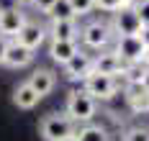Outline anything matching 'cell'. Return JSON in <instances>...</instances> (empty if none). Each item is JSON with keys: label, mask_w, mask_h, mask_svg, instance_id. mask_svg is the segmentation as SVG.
Listing matches in <instances>:
<instances>
[{"label": "cell", "mask_w": 149, "mask_h": 141, "mask_svg": "<svg viewBox=\"0 0 149 141\" xmlns=\"http://www.w3.org/2000/svg\"><path fill=\"white\" fill-rule=\"evenodd\" d=\"M39 100H41V97H39V93L29 85V79H26V82H21V85L13 90V105H15V108H21V110L36 108V105H39Z\"/></svg>", "instance_id": "cell-14"}, {"label": "cell", "mask_w": 149, "mask_h": 141, "mask_svg": "<svg viewBox=\"0 0 149 141\" xmlns=\"http://www.w3.org/2000/svg\"><path fill=\"white\" fill-rule=\"evenodd\" d=\"M136 36H139V39L144 41V46H149V26H141V31L136 33Z\"/></svg>", "instance_id": "cell-25"}, {"label": "cell", "mask_w": 149, "mask_h": 141, "mask_svg": "<svg viewBox=\"0 0 149 141\" xmlns=\"http://www.w3.org/2000/svg\"><path fill=\"white\" fill-rule=\"evenodd\" d=\"M141 64H144V67L149 69V46L144 49V57H141Z\"/></svg>", "instance_id": "cell-27"}, {"label": "cell", "mask_w": 149, "mask_h": 141, "mask_svg": "<svg viewBox=\"0 0 149 141\" xmlns=\"http://www.w3.org/2000/svg\"><path fill=\"white\" fill-rule=\"evenodd\" d=\"M77 51H80L77 39H52V44H49V57L57 64H67Z\"/></svg>", "instance_id": "cell-11"}, {"label": "cell", "mask_w": 149, "mask_h": 141, "mask_svg": "<svg viewBox=\"0 0 149 141\" xmlns=\"http://www.w3.org/2000/svg\"><path fill=\"white\" fill-rule=\"evenodd\" d=\"M111 28H113L116 36H136L141 31V21H139V13L134 10V5L123 8V10H116Z\"/></svg>", "instance_id": "cell-7"}, {"label": "cell", "mask_w": 149, "mask_h": 141, "mask_svg": "<svg viewBox=\"0 0 149 141\" xmlns=\"http://www.w3.org/2000/svg\"><path fill=\"white\" fill-rule=\"evenodd\" d=\"M21 3H33V0H21Z\"/></svg>", "instance_id": "cell-29"}, {"label": "cell", "mask_w": 149, "mask_h": 141, "mask_svg": "<svg viewBox=\"0 0 149 141\" xmlns=\"http://www.w3.org/2000/svg\"><path fill=\"white\" fill-rule=\"evenodd\" d=\"M126 67L129 64H123L118 54L116 51H108V49H103L98 57H93V72H98V75L118 77V75H126Z\"/></svg>", "instance_id": "cell-8"}, {"label": "cell", "mask_w": 149, "mask_h": 141, "mask_svg": "<svg viewBox=\"0 0 149 141\" xmlns=\"http://www.w3.org/2000/svg\"><path fill=\"white\" fill-rule=\"evenodd\" d=\"M70 3H72L77 18H82V16H88V13L95 10V0H70Z\"/></svg>", "instance_id": "cell-20"}, {"label": "cell", "mask_w": 149, "mask_h": 141, "mask_svg": "<svg viewBox=\"0 0 149 141\" xmlns=\"http://www.w3.org/2000/svg\"><path fill=\"white\" fill-rule=\"evenodd\" d=\"M33 5H36V10H41V13H46L52 5H54V0H33Z\"/></svg>", "instance_id": "cell-23"}, {"label": "cell", "mask_w": 149, "mask_h": 141, "mask_svg": "<svg viewBox=\"0 0 149 141\" xmlns=\"http://www.w3.org/2000/svg\"><path fill=\"white\" fill-rule=\"evenodd\" d=\"M141 87H147L149 90V69L144 67V77H141Z\"/></svg>", "instance_id": "cell-26"}, {"label": "cell", "mask_w": 149, "mask_h": 141, "mask_svg": "<svg viewBox=\"0 0 149 141\" xmlns=\"http://www.w3.org/2000/svg\"><path fill=\"white\" fill-rule=\"evenodd\" d=\"M123 141H149V131L144 128H131L123 133Z\"/></svg>", "instance_id": "cell-22"}, {"label": "cell", "mask_w": 149, "mask_h": 141, "mask_svg": "<svg viewBox=\"0 0 149 141\" xmlns=\"http://www.w3.org/2000/svg\"><path fill=\"white\" fill-rule=\"evenodd\" d=\"M82 90L88 95H93L95 100H111L116 90H118V82L116 77H111V75H98V72H93L85 82H82Z\"/></svg>", "instance_id": "cell-4"}, {"label": "cell", "mask_w": 149, "mask_h": 141, "mask_svg": "<svg viewBox=\"0 0 149 141\" xmlns=\"http://www.w3.org/2000/svg\"><path fill=\"white\" fill-rule=\"evenodd\" d=\"M39 133L44 141H62L74 133V121L67 113H49L39 123Z\"/></svg>", "instance_id": "cell-2"}, {"label": "cell", "mask_w": 149, "mask_h": 141, "mask_svg": "<svg viewBox=\"0 0 149 141\" xmlns=\"http://www.w3.org/2000/svg\"><path fill=\"white\" fill-rule=\"evenodd\" d=\"M33 49L23 46V44H18V41H10L8 44V54H5V67H10V69H21V67H29L33 62Z\"/></svg>", "instance_id": "cell-12"}, {"label": "cell", "mask_w": 149, "mask_h": 141, "mask_svg": "<svg viewBox=\"0 0 149 141\" xmlns=\"http://www.w3.org/2000/svg\"><path fill=\"white\" fill-rule=\"evenodd\" d=\"M46 16L52 21H70V18H77V13H74L70 0H54V5L46 10Z\"/></svg>", "instance_id": "cell-18"}, {"label": "cell", "mask_w": 149, "mask_h": 141, "mask_svg": "<svg viewBox=\"0 0 149 141\" xmlns=\"http://www.w3.org/2000/svg\"><path fill=\"white\" fill-rule=\"evenodd\" d=\"M46 36H49V31H46L41 23H36V21H26L23 28L18 31V36H15L13 41H18V44H23V46H29V49L36 51V49L46 41Z\"/></svg>", "instance_id": "cell-10"}, {"label": "cell", "mask_w": 149, "mask_h": 141, "mask_svg": "<svg viewBox=\"0 0 149 141\" xmlns=\"http://www.w3.org/2000/svg\"><path fill=\"white\" fill-rule=\"evenodd\" d=\"M113 36H116L113 28H111L108 23H100V21H93V23H88V26L80 28V41L88 49H95V51L108 49L111 41H113Z\"/></svg>", "instance_id": "cell-3"}, {"label": "cell", "mask_w": 149, "mask_h": 141, "mask_svg": "<svg viewBox=\"0 0 149 141\" xmlns=\"http://www.w3.org/2000/svg\"><path fill=\"white\" fill-rule=\"evenodd\" d=\"M74 139L77 141H111L108 131L103 126H95V123H85L80 131H74Z\"/></svg>", "instance_id": "cell-17"}, {"label": "cell", "mask_w": 149, "mask_h": 141, "mask_svg": "<svg viewBox=\"0 0 149 141\" xmlns=\"http://www.w3.org/2000/svg\"><path fill=\"white\" fill-rule=\"evenodd\" d=\"M62 69H64V77L70 79V82H85L93 75V57L80 49L67 64H62Z\"/></svg>", "instance_id": "cell-6"}, {"label": "cell", "mask_w": 149, "mask_h": 141, "mask_svg": "<svg viewBox=\"0 0 149 141\" xmlns=\"http://www.w3.org/2000/svg\"><path fill=\"white\" fill-rule=\"evenodd\" d=\"M144 41L139 36H116V54L121 57L123 64H141V57H144Z\"/></svg>", "instance_id": "cell-5"}, {"label": "cell", "mask_w": 149, "mask_h": 141, "mask_svg": "<svg viewBox=\"0 0 149 141\" xmlns=\"http://www.w3.org/2000/svg\"><path fill=\"white\" fill-rule=\"evenodd\" d=\"M62 141H77V139H74V133H72V136H67V139H62Z\"/></svg>", "instance_id": "cell-28"}, {"label": "cell", "mask_w": 149, "mask_h": 141, "mask_svg": "<svg viewBox=\"0 0 149 141\" xmlns=\"http://www.w3.org/2000/svg\"><path fill=\"white\" fill-rule=\"evenodd\" d=\"M98 110V100L88 95L85 90H74L67 95V103H64V113L72 118L74 123H90L93 115Z\"/></svg>", "instance_id": "cell-1"}, {"label": "cell", "mask_w": 149, "mask_h": 141, "mask_svg": "<svg viewBox=\"0 0 149 141\" xmlns=\"http://www.w3.org/2000/svg\"><path fill=\"white\" fill-rule=\"evenodd\" d=\"M129 5H134V0H95V8L105 10V13H116V10H123Z\"/></svg>", "instance_id": "cell-19"}, {"label": "cell", "mask_w": 149, "mask_h": 141, "mask_svg": "<svg viewBox=\"0 0 149 141\" xmlns=\"http://www.w3.org/2000/svg\"><path fill=\"white\" fill-rule=\"evenodd\" d=\"M134 10L139 13L141 26H149V0H139V3H134Z\"/></svg>", "instance_id": "cell-21"}, {"label": "cell", "mask_w": 149, "mask_h": 141, "mask_svg": "<svg viewBox=\"0 0 149 141\" xmlns=\"http://www.w3.org/2000/svg\"><path fill=\"white\" fill-rule=\"evenodd\" d=\"M8 44H10V41H8L5 36H0V64L5 62V54H8Z\"/></svg>", "instance_id": "cell-24"}, {"label": "cell", "mask_w": 149, "mask_h": 141, "mask_svg": "<svg viewBox=\"0 0 149 141\" xmlns=\"http://www.w3.org/2000/svg\"><path fill=\"white\" fill-rule=\"evenodd\" d=\"M29 85L36 90V93H39V97H46V95H49L54 87H57V75H54L52 69L39 67V69H33V72H31Z\"/></svg>", "instance_id": "cell-13"}, {"label": "cell", "mask_w": 149, "mask_h": 141, "mask_svg": "<svg viewBox=\"0 0 149 141\" xmlns=\"http://www.w3.org/2000/svg\"><path fill=\"white\" fill-rule=\"evenodd\" d=\"M26 21L29 18H26V13L21 8H0V36L15 39Z\"/></svg>", "instance_id": "cell-9"}, {"label": "cell", "mask_w": 149, "mask_h": 141, "mask_svg": "<svg viewBox=\"0 0 149 141\" xmlns=\"http://www.w3.org/2000/svg\"><path fill=\"white\" fill-rule=\"evenodd\" d=\"M46 31H49L52 39H77V41H80V26H77V18H70V21H52Z\"/></svg>", "instance_id": "cell-15"}, {"label": "cell", "mask_w": 149, "mask_h": 141, "mask_svg": "<svg viewBox=\"0 0 149 141\" xmlns=\"http://www.w3.org/2000/svg\"><path fill=\"white\" fill-rule=\"evenodd\" d=\"M126 100H129V108L134 110V113H149V90H147V87L131 85Z\"/></svg>", "instance_id": "cell-16"}]
</instances>
